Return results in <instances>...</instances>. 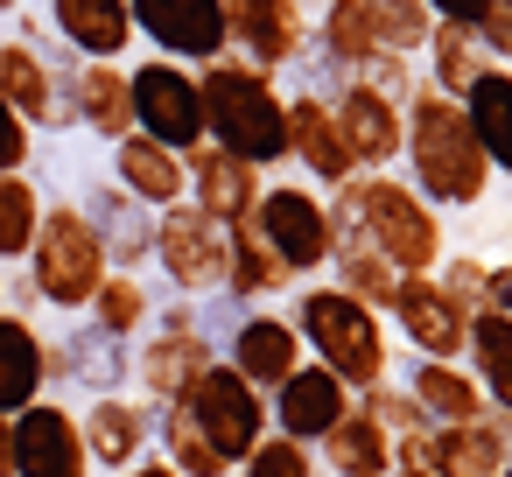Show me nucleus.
I'll return each instance as SVG.
<instances>
[{
    "instance_id": "obj_10",
    "label": "nucleus",
    "mask_w": 512,
    "mask_h": 477,
    "mask_svg": "<svg viewBox=\"0 0 512 477\" xmlns=\"http://www.w3.org/2000/svg\"><path fill=\"white\" fill-rule=\"evenodd\" d=\"M337 127H344V148L365 155V162H386V155L400 148V120H393V106H386L379 92H351Z\"/></svg>"
},
{
    "instance_id": "obj_1",
    "label": "nucleus",
    "mask_w": 512,
    "mask_h": 477,
    "mask_svg": "<svg viewBox=\"0 0 512 477\" xmlns=\"http://www.w3.org/2000/svg\"><path fill=\"white\" fill-rule=\"evenodd\" d=\"M414 169H421V190L442 197V204H477V197H484L491 162H484L470 120H463L442 92H428V99L414 106Z\"/></svg>"
},
{
    "instance_id": "obj_34",
    "label": "nucleus",
    "mask_w": 512,
    "mask_h": 477,
    "mask_svg": "<svg viewBox=\"0 0 512 477\" xmlns=\"http://www.w3.org/2000/svg\"><path fill=\"white\" fill-rule=\"evenodd\" d=\"M22 127H15V113H8V99H0V169H8V162H22Z\"/></svg>"
},
{
    "instance_id": "obj_11",
    "label": "nucleus",
    "mask_w": 512,
    "mask_h": 477,
    "mask_svg": "<svg viewBox=\"0 0 512 477\" xmlns=\"http://www.w3.org/2000/svg\"><path fill=\"white\" fill-rule=\"evenodd\" d=\"M267 239L288 253V260H323V218H316V204L309 197H295V190H274L267 197Z\"/></svg>"
},
{
    "instance_id": "obj_25",
    "label": "nucleus",
    "mask_w": 512,
    "mask_h": 477,
    "mask_svg": "<svg viewBox=\"0 0 512 477\" xmlns=\"http://www.w3.org/2000/svg\"><path fill=\"white\" fill-rule=\"evenodd\" d=\"M0 92L29 113H50V92H43V64L29 50H0Z\"/></svg>"
},
{
    "instance_id": "obj_5",
    "label": "nucleus",
    "mask_w": 512,
    "mask_h": 477,
    "mask_svg": "<svg viewBox=\"0 0 512 477\" xmlns=\"http://www.w3.org/2000/svg\"><path fill=\"white\" fill-rule=\"evenodd\" d=\"M309 330H316V344H323L344 372H358V379L379 372V330H372V316H365L358 302L316 295V302H309Z\"/></svg>"
},
{
    "instance_id": "obj_37",
    "label": "nucleus",
    "mask_w": 512,
    "mask_h": 477,
    "mask_svg": "<svg viewBox=\"0 0 512 477\" xmlns=\"http://www.w3.org/2000/svg\"><path fill=\"white\" fill-rule=\"evenodd\" d=\"M491 8H498V15H512V0H491Z\"/></svg>"
},
{
    "instance_id": "obj_2",
    "label": "nucleus",
    "mask_w": 512,
    "mask_h": 477,
    "mask_svg": "<svg viewBox=\"0 0 512 477\" xmlns=\"http://www.w3.org/2000/svg\"><path fill=\"white\" fill-rule=\"evenodd\" d=\"M204 106H211L218 134H225L246 162L288 148V141H281V134H288V127H281V106H274V92H267L260 78H246V71H218L211 92H204Z\"/></svg>"
},
{
    "instance_id": "obj_39",
    "label": "nucleus",
    "mask_w": 512,
    "mask_h": 477,
    "mask_svg": "<svg viewBox=\"0 0 512 477\" xmlns=\"http://www.w3.org/2000/svg\"><path fill=\"white\" fill-rule=\"evenodd\" d=\"M505 36H512V15H505Z\"/></svg>"
},
{
    "instance_id": "obj_24",
    "label": "nucleus",
    "mask_w": 512,
    "mask_h": 477,
    "mask_svg": "<svg viewBox=\"0 0 512 477\" xmlns=\"http://www.w3.org/2000/svg\"><path fill=\"white\" fill-rule=\"evenodd\" d=\"M120 169H127V183H134L141 197H176V162H169V148L127 141V148H120Z\"/></svg>"
},
{
    "instance_id": "obj_32",
    "label": "nucleus",
    "mask_w": 512,
    "mask_h": 477,
    "mask_svg": "<svg viewBox=\"0 0 512 477\" xmlns=\"http://www.w3.org/2000/svg\"><path fill=\"white\" fill-rule=\"evenodd\" d=\"M22 239H29V190L0 183V253H15Z\"/></svg>"
},
{
    "instance_id": "obj_14",
    "label": "nucleus",
    "mask_w": 512,
    "mask_h": 477,
    "mask_svg": "<svg viewBox=\"0 0 512 477\" xmlns=\"http://www.w3.org/2000/svg\"><path fill=\"white\" fill-rule=\"evenodd\" d=\"M232 29H246V43L260 57H288L295 50V0H225Z\"/></svg>"
},
{
    "instance_id": "obj_16",
    "label": "nucleus",
    "mask_w": 512,
    "mask_h": 477,
    "mask_svg": "<svg viewBox=\"0 0 512 477\" xmlns=\"http://www.w3.org/2000/svg\"><path fill=\"white\" fill-rule=\"evenodd\" d=\"M22 470L29 477H78V442L57 414H29L22 421Z\"/></svg>"
},
{
    "instance_id": "obj_19",
    "label": "nucleus",
    "mask_w": 512,
    "mask_h": 477,
    "mask_svg": "<svg viewBox=\"0 0 512 477\" xmlns=\"http://www.w3.org/2000/svg\"><path fill=\"white\" fill-rule=\"evenodd\" d=\"M344 421V400H337V379L330 372H302L295 386H288V428H302V435H316V428H337Z\"/></svg>"
},
{
    "instance_id": "obj_4",
    "label": "nucleus",
    "mask_w": 512,
    "mask_h": 477,
    "mask_svg": "<svg viewBox=\"0 0 512 477\" xmlns=\"http://www.w3.org/2000/svg\"><path fill=\"white\" fill-rule=\"evenodd\" d=\"M134 106H141V120H148L155 141H197V127H204L197 85L183 71H169V64H155V71L134 78Z\"/></svg>"
},
{
    "instance_id": "obj_27",
    "label": "nucleus",
    "mask_w": 512,
    "mask_h": 477,
    "mask_svg": "<svg viewBox=\"0 0 512 477\" xmlns=\"http://www.w3.org/2000/svg\"><path fill=\"white\" fill-rule=\"evenodd\" d=\"M239 365L260 372V379H281V372H288V330H281V323H253V330L239 337Z\"/></svg>"
},
{
    "instance_id": "obj_28",
    "label": "nucleus",
    "mask_w": 512,
    "mask_h": 477,
    "mask_svg": "<svg viewBox=\"0 0 512 477\" xmlns=\"http://www.w3.org/2000/svg\"><path fill=\"white\" fill-rule=\"evenodd\" d=\"M330 50H344V57H372L379 50L365 0H337V8H330Z\"/></svg>"
},
{
    "instance_id": "obj_26",
    "label": "nucleus",
    "mask_w": 512,
    "mask_h": 477,
    "mask_svg": "<svg viewBox=\"0 0 512 477\" xmlns=\"http://www.w3.org/2000/svg\"><path fill=\"white\" fill-rule=\"evenodd\" d=\"M36 386V344L22 330H0V407H15Z\"/></svg>"
},
{
    "instance_id": "obj_17",
    "label": "nucleus",
    "mask_w": 512,
    "mask_h": 477,
    "mask_svg": "<svg viewBox=\"0 0 512 477\" xmlns=\"http://www.w3.org/2000/svg\"><path fill=\"white\" fill-rule=\"evenodd\" d=\"M57 22L85 50H120L127 43V0H57Z\"/></svg>"
},
{
    "instance_id": "obj_36",
    "label": "nucleus",
    "mask_w": 512,
    "mask_h": 477,
    "mask_svg": "<svg viewBox=\"0 0 512 477\" xmlns=\"http://www.w3.org/2000/svg\"><path fill=\"white\" fill-rule=\"evenodd\" d=\"M260 477H302V463H295L288 449H267V456H260Z\"/></svg>"
},
{
    "instance_id": "obj_23",
    "label": "nucleus",
    "mask_w": 512,
    "mask_h": 477,
    "mask_svg": "<svg viewBox=\"0 0 512 477\" xmlns=\"http://www.w3.org/2000/svg\"><path fill=\"white\" fill-rule=\"evenodd\" d=\"M435 71H442V85H449V92H470V78L484 71V57H477V29L449 22V29L435 36Z\"/></svg>"
},
{
    "instance_id": "obj_40",
    "label": "nucleus",
    "mask_w": 512,
    "mask_h": 477,
    "mask_svg": "<svg viewBox=\"0 0 512 477\" xmlns=\"http://www.w3.org/2000/svg\"><path fill=\"white\" fill-rule=\"evenodd\" d=\"M498 477H512V463H505V470H498Z\"/></svg>"
},
{
    "instance_id": "obj_35",
    "label": "nucleus",
    "mask_w": 512,
    "mask_h": 477,
    "mask_svg": "<svg viewBox=\"0 0 512 477\" xmlns=\"http://www.w3.org/2000/svg\"><path fill=\"white\" fill-rule=\"evenodd\" d=\"M428 8H442L449 22H463V29H477V22L491 15V0H428Z\"/></svg>"
},
{
    "instance_id": "obj_12",
    "label": "nucleus",
    "mask_w": 512,
    "mask_h": 477,
    "mask_svg": "<svg viewBox=\"0 0 512 477\" xmlns=\"http://www.w3.org/2000/svg\"><path fill=\"white\" fill-rule=\"evenodd\" d=\"M470 351H477L484 393H491V400L505 407V421H512V316H498V309L470 316Z\"/></svg>"
},
{
    "instance_id": "obj_38",
    "label": "nucleus",
    "mask_w": 512,
    "mask_h": 477,
    "mask_svg": "<svg viewBox=\"0 0 512 477\" xmlns=\"http://www.w3.org/2000/svg\"><path fill=\"white\" fill-rule=\"evenodd\" d=\"M407 477H435V470H407Z\"/></svg>"
},
{
    "instance_id": "obj_29",
    "label": "nucleus",
    "mask_w": 512,
    "mask_h": 477,
    "mask_svg": "<svg viewBox=\"0 0 512 477\" xmlns=\"http://www.w3.org/2000/svg\"><path fill=\"white\" fill-rule=\"evenodd\" d=\"M337 456L351 477H379V428L365 421H337Z\"/></svg>"
},
{
    "instance_id": "obj_20",
    "label": "nucleus",
    "mask_w": 512,
    "mask_h": 477,
    "mask_svg": "<svg viewBox=\"0 0 512 477\" xmlns=\"http://www.w3.org/2000/svg\"><path fill=\"white\" fill-rule=\"evenodd\" d=\"M169 260L183 281H211L218 274V225L204 218H169Z\"/></svg>"
},
{
    "instance_id": "obj_9",
    "label": "nucleus",
    "mask_w": 512,
    "mask_h": 477,
    "mask_svg": "<svg viewBox=\"0 0 512 477\" xmlns=\"http://www.w3.org/2000/svg\"><path fill=\"white\" fill-rule=\"evenodd\" d=\"M463 99H470L463 120H470V134H477L484 162L512 169V78H505V71H477Z\"/></svg>"
},
{
    "instance_id": "obj_31",
    "label": "nucleus",
    "mask_w": 512,
    "mask_h": 477,
    "mask_svg": "<svg viewBox=\"0 0 512 477\" xmlns=\"http://www.w3.org/2000/svg\"><path fill=\"white\" fill-rule=\"evenodd\" d=\"M204 197H211V211H239L246 204V169L239 162H204Z\"/></svg>"
},
{
    "instance_id": "obj_33",
    "label": "nucleus",
    "mask_w": 512,
    "mask_h": 477,
    "mask_svg": "<svg viewBox=\"0 0 512 477\" xmlns=\"http://www.w3.org/2000/svg\"><path fill=\"white\" fill-rule=\"evenodd\" d=\"M99 449H106V456H127V449H134V421L106 407V414H99Z\"/></svg>"
},
{
    "instance_id": "obj_18",
    "label": "nucleus",
    "mask_w": 512,
    "mask_h": 477,
    "mask_svg": "<svg viewBox=\"0 0 512 477\" xmlns=\"http://www.w3.org/2000/svg\"><path fill=\"white\" fill-rule=\"evenodd\" d=\"M414 400H421L435 421H477V414H484L477 386H470L463 372H449V365H421V379H414Z\"/></svg>"
},
{
    "instance_id": "obj_15",
    "label": "nucleus",
    "mask_w": 512,
    "mask_h": 477,
    "mask_svg": "<svg viewBox=\"0 0 512 477\" xmlns=\"http://www.w3.org/2000/svg\"><path fill=\"white\" fill-rule=\"evenodd\" d=\"M197 414H204V428H211V442H218L225 456L253 442V400H246L232 379H204V393H197Z\"/></svg>"
},
{
    "instance_id": "obj_30",
    "label": "nucleus",
    "mask_w": 512,
    "mask_h": 477,
    "mask_svg": "<svg viewBox=\"0 0 512 477\" xmlns=\"http://www.w3.org/2000/svg\"><path fill=\"white\" fill-rule=\"evenodd\" d=\"M85 113L113 134V127L127 120V92H120V78H106V71H99V78H85Z\"/></svg>"
},
{
    "instance_id": "obj_6",
    "label": "nucleus",
    "mask_w": 512,
    "mask_h": 477,
    "mask_svg": "<svg viewBox=\"0 0 512 477\" xmlns=\"http://www.w3.org/2000/svg\"><path fill=\"white\" fill-rule=\"evenodd\" d=\"M393 309H400V330H407L428 358H449V351H463V337H470V309H456L449 288L407 281V288L393 295Z\"/></svg>"
},
{
    "instance_id": "obj_8",
    "label": "nucleus",
    "mask_w": 512,
    "mask_h": 477,
    "mask_svg": "<svg viewBox=\"0 0 512 477\" xmlns=\"http://www.w3.org/2000/svg\"><path fill=\"white\" fill-rule=\"evenodd\" d=\"M134 15L155 43L183 50V57H211L218 36H225V15H218V0H134Z\"/></svg>"
},
{
    "instance_id": "obj_22",
    "label": "nucleus",
    "mask_w": 512,
    "mask_h": 477,
    "mask_svg": "<svg viewBox=\"0 0 512 477\" xmlns=\"http://www.w3.org/2000/svg\"><path fill=\"white\" fill-rule=\"evenodd\" d=\"M365 15L386 50H414L428 36V0H365Z\"/></svg>"
},
{
    "instance_id": "obj_7",
    "label": "nucleus",
    "mask_w": 512,
    "mask_h": 477,
    "mask_svg": "<svg viewBox=\"0 0 512 477\" xmlns=\"http://www.w3.org/2000/svg\"><path fill=\"white\" fill-rule=\"evenodd\" d=\"M421 456H428L435 477H498L505 470V428L484 421V414L477 421H449Z\"/></svg>"
},
{
    "instance_id": "obj_3",
    "label": "nucleus",
    "mask_w": 512,
    "mask_h": 477,
    "mask_svg": "<svg viewBox=\"0 0 512 477\" xmlns=\"http://www.w3.org/2000/svg\"><path fill=\"white\" fill-rule=\"evenodd\" d=\"M365 218H372L386 260H400V267H428V260H435V218H428L407 190L372 183V190H365Z\"/></svg>"
},
{
    "instance_id": "obj_13",
    "label": "nucleus",
    "mask_w": 512,
    "mask_h": 477,
    "mask_svg": "<svg viewBox=\"0 0 512 477\" xmlns=\"http://www.w3.org/2000/svg\"><path fill=\"white\" fill-rule=\"evenodd\" d=\"M92 267H99V253H92L85 225H78V218H57V225H50V253H43V281H50L57 295H85V288H92Z\"/></svg>"
},
{
    "instance_id": "obj_41",
    "label": "nucleus",
    "mask_w": 512,
    "mask_h": 477,
    "mask_svg": "<svg viewBox=\"0 0 512 477\" xmlns=\"http://www.w3.org/2000/svg\"><path fill=\"white\" fill-rule=\"evenodd\" d=\"M0 8H8V0H0Z\"/></svg>"
},
{
    "instance_id": "obj_21",
    "label": "nucleus",
    "mask_w": 512,
    "mask_h": 477,
    "mask_svg": "<svg viewBox=\"0 0 512 477\" xmlns=\"http://www.w3.org/2000/svg\"><path fill=\"white\" fill-rule=\"evenodd\" d=\"M295 134H302V155L323 169V176H344L351 169V148H344V127L323 113V106H302L295 113Z\"/></svg>"
}]
</instances>
